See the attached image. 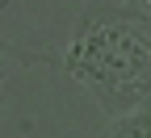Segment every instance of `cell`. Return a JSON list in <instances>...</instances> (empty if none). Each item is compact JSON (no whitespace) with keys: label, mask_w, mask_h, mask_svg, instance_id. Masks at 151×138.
Segmentation results:
<instances>
[{"label":"cell","mask_w":151,"mask_h":138,"mask_svg":"<svg viewBox=\"0 0 151 138\" xmlns=\"http://www.w3.org/2000/svg\"><path fill=\"white\" fill-rule=\"evenodd\" d=\"M67 71L101 101L105 113L151 105V17L143 9H92L67 46Z\"/></svg>","instance_id":"6da1fadb"},{"label":"cell","mask_w":151,"mask_h":138,"mask_svg":"<svg viewBox=\"0 0 151 138\" xmlns=\"http://www.w3.org/2000/svg\"><path fill=\"white\" fill-rule=\"evenodd\" d=\"M109 138H151V105L130 113V117H118L109 126Z\"/></svg>","instance_id":"7a4b0ae2"}]
</instances>
